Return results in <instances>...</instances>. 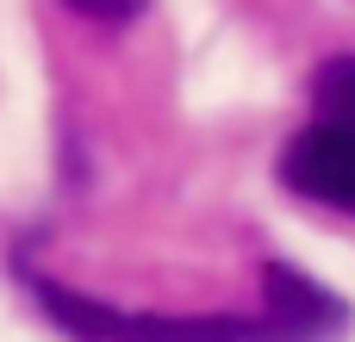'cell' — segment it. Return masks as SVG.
Returning <instances> with one entry per match:
<instances>
[{
    "instance_id": "3",
    "label": "cell",
    "mask_w": 355,
    "mask_h": 342,
    "mask_svg": "<svg viewBox=\"0 0 355 342\" xmlns=\"http://www.w3.org/2000/svg\"><path fill=\"white\" fill-rule=\"evenodd\" d=\"M81 19H100V25H125V19H137L144 12V0H69Z\"/></svg>"
},
{
    "instance_id": "2",
    "label": "cell",
    "mask_w": 355,
    "mask_h": 342,
    "mask_svg": "<svg viewBox=\"0 0 355 342\" xmlns=\"http://www.w3.org/2000/svg\"><path fill=\"white\" fill-rule=\"evenodd\" d=\"M281 187L355 218V56H331L312 75V118L281 150Z\"/></svg>"
},
{
    "instance_id": "1",
    "label": "cell",
    "mask_w": 355,
    "mask_h": 342,
    "mask_svg": "<svg viewBox=\"0 0 355 342\" xmlns=\"http://www.w3.org/2000/svg\"><path fill=\"white\" fill-rule=\"evenodd\" d=\"M25 299L44 312L50 330L69 342H343L349 336V299L312 280L293 262L262 268V305L256 312H131L112 299H94L81 287H62L50 274H31L19 262Z\"/></svg>"
}]
</instances>
